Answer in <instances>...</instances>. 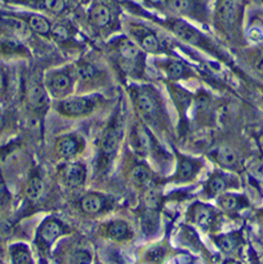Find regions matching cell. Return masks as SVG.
<instances>
[{
  "label": "cell",
  "mask_w": 263,
  "mask_h": 264,
  "mask_svg": "<svg viewBox=\"0 0 263 264\" xmlns=\"http://www.w3.org/2000/svg\"><path fill=\"white\" fill-rule=\"evenodd\" d=\"M134 102L147 124L159 126L164 119V109L157 90L151 86L137 87L134 91Z\"/></svg>",
  "instance_id": "cell-1"
},
{
  "label": "cell",
  "mask_w": 263,
  "mask_h": 264,
  "mask_svg": "<svg viewBox=\"0 0 263 264\" xmlns=\"http://www.w3.org/2000/svg\"><path fill=\"white\" fill-rule=\"evenodd\" d=\"M131 146L137 153L147 156L155 146V140L146 124L138 123L131 132Z\"/></svg>",
  "instance_id": "cell-2"
},
{
  "label": "cell",
  "mask_w": 263,
  "mask_h": 264,
  "mask_svg": "<svg viewBox=\"0 0 263 264\" xmlns=\"http://www.w3.org/2000/svg\"><path fill=\"white\" fill-rule=\"evenodd\" d=\"M201 169V161L188 156L178 155V166L174 174V181L177 182H188L195 178Z\"/></svg>",
  "instance_id": "cell-3"
},
{
  "label": "cell",
  "mask_w": 263,
  "mask_h": 264,
  "mask_svg": "<svg viewBox=\"0 0 263 264\" xmlns=\"http://www.w3.org/2000/svg\"><path fill=\"white\" fill-rule=\"evenodd\" d=\"M131 35L137 43L147 52L156 53L160 51V41L157 36L151 30L146 28L145 26H133L131 27Z\"/></svg>",
  "instance_id": "cell-4"
},
{
  "label": "cell",
  "mask_w": 263,
  "mask_h": 264,
  "mask_svg": "<svg viewBox=\"0 0 263 264\" xmlns=\"http://www.w3.org/2000/svg\"><path fill=\"white\" fill-rule=\"evenodd\" d=\"M237 185V179L230 177L229 174L217 172L213 173L206 183V192L209 196L220 195L229 189L234 188Z\"/></svg>",
  "instance_id": "cell-5"
},
{
  "label": "cell",
  "mask_w": 263,
  "mask_h": 264,
  "mask_svg": "<svg viewBox=\"0 0 263 264\" xmlns=\"http://www.w3.org/2000/svg\"><path fill=\"white\" fill-rule=\"evenodd\" d=\"M171 30L180 40L188 43V45L199 46L202 42V36L194 27L185 23L184 20L174 21L171 26Z\"/></svg>",
  "instance_id": "cell-6"
},
{
  "label": "cell",
  "mask_w": 263,
  "mask_h": 264,
  "mask_svg": "<svg viewBox=\"0 0 263 264\" xmlns=\"http://www.w3.org/2000/svg\"><path fill=\"white\" fill-rule=\"evenodd\" d=\"M94 107V101L87 98H71L68 99V100H64L60 104L62 112L67 115H71V117L85 115L92 111Z\"/></svg>",
  "instance_id": "cell-7"
},
{
  "label": "cell",
  "mask_w": 263,
  "mask_h": 264,
  "mask_svg": "<svg viewBox=\"0 0 263 264\" xmlns=\"http://www.w3.org/2000/svg\"><path fill=\"white\" fill-rule=\"evenodd\" d=\"M191 221L201 228H209L215 222L217 211L211 206L198 205L191 208Z\"/></svg>",
  "instance_id": "cell-8"
},
{
  "label": "cell",
  "mask_w": 263,
  "mask_h": 264,
  "mask_svg": "<svg viewBox=\"0 0 263 264\" xmlns=\"http://www.w3.org/2000/svg\"><path fill=\"white\" fill-rule=\"evenodd\" d=\"M63 179L70 188H79L86 181V168L80 163H70L63 168Z\"/></svg>",
  "instance_id": "cell-9"
},
{
  "label": "cell",
  "mask_w": 263,
  "mask_h": 264,
  "mask_svg": "<svg viewBox=\"0 0 263 264\" xmlns=\"http://www.w3.org/2000/svg\"><path fill=\"white\" fill-rule=\"evenodd\" d=\"M218 203L227 212H238L249 205L244 195L230 193L228 191L218 195Z\"/></svg>",
  "instance_id": "cell-10"
},
{
  "label": "cell",
  "mask_w": 263,
  "mask_h": 264,
  "mask_svg": "<svg viewBox=\"0 0 263 264\" xmlns=\"http://www.w3.org/2000/svg\"><path fill=\"white\" fill-rule=\"evenodd\" d=\"M81 150V142L75 136H65L57 142V152L64 159L76 157Z\"/></svg>",
  "instance_id": "cell-11"
},
{
  "label": "cell",
  "mask_w": 263,
  "mask_h": 264,
  "mask_svg": "<svg viewBox=\"0 0 263 264\" xmlns=\"http://www.w3.org/2000/svg\"><path fill=\"white\" fill-rule=\"evenodd\" d=\"M130 177L133 182L142 189L152 185L153 182V172L146 163H138L131 170Z\"/></svg>",
  "instance_id": "cell-12"
},
{
  "label": "cell",
  "mask_w": 263,
  "mask_h": 264,
  "mask_svg": "<svg viewBox=\"0 0 263 264\" xmlns=\"http://www.w3.org/2000/svg\"><path fill=\"white\" fill-rule=\"evenodd\" d=\"M215 241L217 246L223 253H226V254H231V253L235 252L239 249L242 238H241V234L239 232H230L227 234L218 235Z\"/></svg>",
  "instance_id": "cell-13"
},
{
  "label": "cell",
  "mask_w": 263,
  "mask_h": 264,
  "mask_svg": "<svg viewBox=\"0 0 263 264\" xmlns=\"http://www.w3.org/2000/svg\"><path fill=\"white\" fill-rule=\"evenodd\" d=\"M160 219H159V210L144 208L141 217L142 230L146 235H155L158 232Z\"/></svg>",
  "instance_id": "cell-14"
},
{
  "label": "cell",
  "mask_w": 263,
  "mask_h": 264,
  "mask_svg": "<svg viewBox=\"0 0 263 264\" xmlns=\"http://www.w3.org/2000/svg\"><path fill=\"white\" fill-rule=\"evenodd\" d=\"M106 233L109 238L116 241H124L131 238V230L127 222L122 220H116L107 225Z\"/></svg>",
  "instance_id": "cell-15"
},
{
  "label": "cell",
  "mask_w": 263,
  "mask_h": 264,
  "mask_svg": "<svg viewBox=\"0 0 263 264\" xmlns=\"http://www.w3.org/2000/svg\"><path fill=\"white\" fill-rule=\"evenodd\" d=\"M216 160L221 167L227 169H232L238 164V153L235 152L233 148L229 146L219 147L216 153Z\"/></svg>",
  "instance_id": "cell-16"
},
{
  "label": "cell",
  "mask_w": 263,
  "mask_h": 264,
  "mask_svg": "<svg viewBox=\"0 0 263 264\" xmlns=\"http://www.w3.org/2000/svg\"><path fill=\"white\" fill-rule=\"evenodd\" d=\"M106 206L105 197L97 193L87 194L81 200V209L82 211L88 214L99 213Z\"/></svg>",
  "instance_id": "cell-17"
},
{
  "label": "cell",
  "mask_w": 263,
  "mask_h": 264,
  "mask_svg": "<svg viewBox=\"0 0 263 264\" xmlns=\"http://www.w3.org/2000/svg\"><path fill=\"white\" fill-rule=\"evenodd\" d=\"M162 203L161 192L153 185H149L144 189L142 193V207L151 210H159Z\"/></svg>",
  "instance_id": "cell-18"
},
{
  "label": "cell",
  "mask_w": 263,
  "mask_h": 264,
  "mask_svg": "<svg viewBox=\"0 0 263 264\" xmlns=\"http://www.w3.org/2000/svg\"><path fill=\"white\" fill-rule=\"evenodd\" d=\"M119 146V136L114 129H109L103 136L101 141V152L107 158L112 157L117 152Z\"/></svg>",
  "instance_id": "cell-19"
},
{
  "label": "cell",
  "mask_w": 263,
  "mask_h": 264,
  "mask_svg": "<svg viewBox=\"0 0 263 264\" xmlns=\"http://www.w3.org/2000/svg\"><path fill=\"white\" fill-rule=\"evenodd\" d=\"M118 50L121 57L127 61H136L140 56V49L138 45L135 41L128 39V38H124L119 42Z\"/></svg>",
  "instance_id": "cell-20"
},
{
  "label": "cell",
  "mask_w": 263,
  "mask_h": 264,
  "mask_svg": "<svg viewBox=\"0 0 263 264\" xmlns=\"http://www.w3.org/2000/svg\"><path fill=\"white\" fill-rule=\"evenodd\" d=\"M164 74L168 77L170 80H178L181 79L183 77L187 76V67L180 61H177V60H170V61H167L164 63Z\"/></svg>",
  "instance_id": "cell-21"
},
{
  "label": "cell",
  "mask_w": 263,
  "mask_h": 264,
  "mask_svg": "<svg viewBox=\"0 0 263 264\" xmlns=\"http://www.w3.org/2000/svg\"><path fill=\"white\" fill-rule=\"evenodd\" d=\"M60 234H61V227L57 221H48L42 225L40 235L41 239L47 242V243H52V242L56 241Z\"/></svg>",
  "instance_id": "cell-22"
},
{
  "label": "cell",
  "mask_w": 263,
  "mask_h": 264,
  "mask_svg": "<svg viewBox=\"0 0 263 264\" xmlns=\"http://www.w3.org/2000/svg\"><path fill=\"white\" fill-rule=\"evenodd\" d=\"M220 18L226 24H232L237 19L238 15V6L234 0H224L219 9Z\"/></svg>",
  "instance_id": "cell-23"
},
{
  "label": "cell",
  "mask_w": 263,
  "mask_h": 264,
  "mask_svg": "<svg viewBox=\"0 0 263 264\" xmlns=\"http://www.w3.org/2000/svg\"><path fill=\"white\" fill-rule=\"evenodd\" d=\"M90 18L91 21L98 27H105L109 24L110 21V12L109 9L103 6V5H98V6L94 7L90 13Z\"/></svg>",
  "instance_id": "cell-24"
},
{
  "label": "cell",
  "mask_w": 263,
  "mask_h": 264,
  "mask_svg": "<svg viewBox=\"0 0 263 264\" xmlns=\"http://www.w3.org/2000/svg\"><path fill=\"white\" fill-rule=\"evenodd\" d=\"M45 185H43L42 180L38 177L32 178L28 184H27L26 189V195L29 197L30 200H37L39 199L40 195L42 194Z\"/></svg>",
  "instance_id": "cell-25"
},
{
  "label": "cell",
  "mask_w": 263,
  "mask_h": 264,
  "mask_svg": "<svg viewBox=\"0 0 263 264\" xmlns=\"http://www.w3.org/2000/svg\"><path fill=\"white\" fill-rule=\"evenodd\" d=\"M168 6L172 12L179 15H191L193 5L191 0H168Z\"/></svg>",
  "instance_id": "cell-26"
},
{
  "label": "cell",
  "mask_w": 263,
  "mask_h": 264,
  "mask_svg": "<svg viewBox=\"0 0 263 264\" xmlns=\"http://www.w3.org/2000/svg\"><path fill=\"white\" fill-rule=\"evenodd\" d=\"M29 101L34 107H42L46 102L45 91L40 87H34L29 93Z\"/></svg>",
  "instance_id": "cell-27"
},
{
  "label": "cell",
  "mask_w": 263,
  "mask_h": 264,
  "mask_svg": "<svg viewBox=\"0 0 263 264\" xmlns=\"http://www.w3.org/2000/svg\"><path fill=\"white\" fill-rule=\"evenodd\" d=\"M51 86L53 89H56L58 91L67 90L70 86V78L64 74H58L56 76H53V78L51 80Z\"/></svg>",
  "instance_id": "cell-28"
},
{
  "label": "cell",
  "mask_w": 263,
  "mask_h": 264,
  "mask_svg": "<svg viewBox=\"0 0 263 264\" xmlns=\"http://www.w3.org/2000/svg\"><path fill=\"white\" fill-rule=\"evenodd\" d=\"M30 27L39 34H47L50 29L48 21L41 17H38V16H35L30 19Z\"/></svg>",
  "instance_id": "cell-29"
},
{
  "label": "cell",
  "mask_w": 263,
  "mask_h": 264,
  "mask_svg": "<svg viewBox=\"0 0 263 264\" xmlns=\"http://www.w3.org/2000/svg\"><path fill=\"white\" fill-rule=\"evenodd\" d=\"M13 262L16 264H29L31 263V256L29 252L25 249H18L13 252Z\"/></svg>",
  "instance_id": "cell-30"
},
{
  "label": "cell",
  "mask_w": 263,
  "mask_h": 264,
  "mask_svg": "<svg viewBox=\"0 0 263 264\" xmlns=\"http://www.w3.org/2000/svg\"><path fill=\"white\" fill-rule=\"evenodd\" d=\"M71 262L73 263H90L91 262V255L89 252L85 250L76 251L73 255H71Z\"/></svg>",
  "instance_id": "cell-31"
},
{
  "label": "cell",
  "mask_w": 263,
  "mask_h": 264,
  "mask_svg": "<svg viewBox=\"0 0 263 264\" xmlns=\"http://www.w3.org/2000/svg\"><path fill=\"white\" fill-rule=\"evenodd\" d=\"M13 27L15 31L17 32L18 36L23 37V38H27L29 35H30V31L28 29V27L26 26L25 23H23V21L20 20H14L13 21Z\"/></svg>",
  "instance_id": "cell-32"
},
{
  "label": "cell",
  "mask_w": 263,
  "mask_h": 264,
  "mask_svg": "<svg viewBox=\"0 0 263 264\" xmlns=\"http://www.w3.org/2000/svg\"><path fill=\"white\" fill-rule=\"evenodd\" d=\"M94 74H95V70L89 64L82 65V67L79 69V76L81 77V79H84V80L90 79L91 77L94 76Z\"/></svg>",
  "instance_id": "cell-33"
},
{
  "label": "cell",
  "mask_w": 263,
  "mask_h": 264,
  "mask_svg": "<svg viewBox=\"0 0 263 264\" xmlns=\"http://www.w3.org/2000/svg\"><path fill=\"white\" fill-rule=\"evenodd\" d=\"M52 34L59 40H65L68 38V31L62 26L54 27V28L52 29Z\"/></svg>",
  "instance_id": "cell-34"
},
{
  "label": "cell",
  "mask_w": 263,
  "mask_h": 264,
  "mask_svg": "<svg viewBox=\"0 0 263 264\" xmlns=\"http://www.w3.org/2000/svg\"><path fill=\"white\" fill-rule=\"evenodd\" d=\"M164 255V250L160 249V247H156V249H153L149 252V260L150 261H159L161 260Z\"/></svg>",
  "instance_id": "cell-35"
},
{
  "label": "cell",
  "mask_w": 263,
  "mask_h": 264,
  "mask_svg": "<svg viewBox=\"0 0 263 264\" xmlns=\"http://www.w3.org/2000/svg\"><path fill=\"white\" fill-rule=\"evenodd\" d=\"M47 6L54 12H59L63 7L61 0H47Z\"/></svg>",
  "instance_id": "cell-36"
},
{
  "label": "cell",
  "mask_w": 263,
  "mask_h": 264,
  "mask_svg": "<svg viewBox=\"0 0 263 264\" xmlns=\"http://www.w3.org/2000/svg\"><path fill=\"white\" fill-rule=\"evenodd\" d=\"M10 227L6 220L0 217V236H6L9 234Z\"/></svg>",
  "instance_id": "cell-37"
},
{
  "label": "cell",
  "mask_w": 263,
  "mask_h": 264,
  "mask_svg": "<svg viewBox=\"0 0 263 264\" xmlns=\"http://www.w3.org/2000/svg\"><path fill=\"white\" fill-rule=\"evenodd\" d=\"M255 67L261 74H263V50H261L259 53H257L256 59H255Z\"/></svg>",
  "instance_id": "cell-38"
},
{
  "label": "cell",
  "mask_w": 263,
  "mask_h": 264,
  "mask_svg": "<svg viewBox=\"0 0 263 264\" xmlns=\"http://www.w3.org/2000/svg\"><path fill=\"white\" fill-rule=\"evenodd\" d=\"M4 89H5V79L3 75L0 74V92H3Z\"/></svg>",
  "instance_id": "cell-39"
},
{
  "label": "cell",
  "mask_w": 263,
  "mask_h": 264,
  "mask_svg": "<svg viewBox=\"0 0 263 264\" xmlns=\"http://www.w3.org/2000/svg\"><path fill=\"white\" fill-rule=\"evenodd\" d=\"M3 126H4V119H3L2 115H0V132H2V130H3Z\"/></svg>",
  "instance_id": "cell-40"
}]
</instances>
